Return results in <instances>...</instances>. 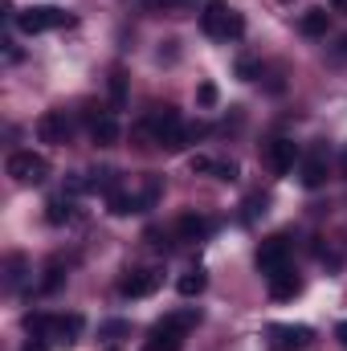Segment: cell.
<instances>
[{
	"label": "cell",
	"mask_w": 347,
	"mask_h": 351,
	"mask_svg": "<svg viewBox=\"0 0 347 351\" xmlns=\"http://www.w3.org/2000/svg\"><path fill=\"white\" fill-rule=\"evenodd\" d=\"M147 131H152V139H156L164 152H184L196 135H204V127H184L176 106H156V110L147 114Z\"/></svg>",
	"instance_id": "obj_1"
},
{
	"label": "cell",
	"mask_w": 347,
	"mask_h": 351,
	"mask_svg": "<svg viewBox=\"0 0 347 351\" xmlns=\"http://www.w3.org/2000/svg\"><path fill=\"white\" fill-rule=\"evenodd\" d=\"M196 323H200V311H196V306H184V311L164 315V319L147 331L143 351H180V348H184V335H188Z\"/></svg>",
	"instance_id": "obj_2"
},
{
	"label": "cell",
	"mask_w": 347,
	"mask_h": 351,
	"mask_svg": "<svg viewBox=\"0 0 347 351\" xmlns=\"http://www.w3.org/2000/svg\"><path fill=\"white\" fill-rule=\"evenodd\" d=\"M82 315H25V331L45 339V343H78L82 335Z\"/></svg>",
	"instance_id": "obj_3"
},
{
	"label": "cell",
	"mask_w": 347,
	"mask_h": 351,
	"mask_svg": "<svg viewBox=\"0 0 347 351\" xmlns=\"http://www.w3.org/2000/svg\"><path fill=\"white\" fill-rule=\"evenodd\" d=\"M200 29L213 41H237L246 33V16L237 8H229V0H208L200 12Z\"/></svg>",
	"instance_id": "obj_4"
},
{
	"label": "cell",
	"mask_w": 347,
	"mask_h": 351,
	"mask_svg": "<svg viewBox=\"0 0 347 351\" xmlns=\"http://www.w3.org/2000/svg\"><path fill=\"white\" fill-rule=\"evenodd\" d=\"M4 168H8V176H12L16 184H45L49 160H45L41 152H12Z\"/></svg>",
	"instance_id": "obj_5"
},
{
	"label": "cell",
	"mask_w": 347,
	"mask_h": 351,
	"mask_svg": "<svg viewBox=\"0 0 347 351\" xmlns=\"http://www.w3.org/2000/svg\"><path fill=\"white\" fill-rule=\"evenodd\" d=\"M62 25H70V12H62V8H25V12H16V29L29 33V37L53 33Z\"/></svg>",
	"instance_id": "obj_6"
},
{
	"label": "cell",
	"mask_w": 347,
	"mask_h": 351,
	"mask_svg": "<svg viewBox=\"0 0 347 351\" xmlns=\"http://www.w3.org/2000/svg\"><path fill=\"white\" fill-rule=\"evenodd\" d=\"M286 265H290V237H286V233L265 237L258 245V269L270 278V274H278V269H286Z\"/></svg>",
	"instance_id": "obj_7"
},
{
	"label": "cell",
	"mask_w": 347,
	"mask_h": 351,
	"mask_svg": "<svg viewBox=\"0 0 347 351\" xmlns=\"http://www.w3.org/2000/svg\"><path fill=\"white\" fill-rule=\"evenodd\" d=\"M160 282H164L160 269H127V274L119 278V294H123V298H152V294L160 290Z\"/></svg>",
	"instance_id": "obj_8"
},
{
	"label": "cell",
	"mask_w": 347,
	"mask_h": 351,
	"mask_svg": "<svg viewBox=\"0 0 347 351\" xmlns=\"http://www.w3.org/2000/svg\"><path fill=\"white\" fill-rule=\"evenodd\" d=\"M70 119H66V110H45L41 119H37V139L41 143H66L70 139Z\"/></svg>",
	"instance_id": "obj_9"
},
{
	"label": "cell",
	"mask_w": 347,
	"mask_h": 351,
	"mask_svg": "<svg viewBox=\"0 0 347 351\" xmlns=\"http://www.w3.org/2000/svg\"><path fill=\"white\" fill-rule=\"evenodd\" d=\"M213 229H217V221L204 217V213H184V217L176 221V237H180V241H208Z\"/></svg>",
	"instance_id": "obj_10"
},
{
	"label": "cell",
	"mask_w": 347,
	"mask_h": 351,
	"mask_svg": "<svg viewBox=\"0 0 347 351\" xmlns=\"http://www.w3.org/2000/svg\"><path fill=\"white\" fill-rule=\"evenodd\" d=\"M298 176H302L307 188H323V184H327V147H323V143H315V147L302 156Z\"/></svg>",
	"instance_id": "obj_11"
},
{
	"label": "cell",
	"mask_w": 347,
	"mask_h": 351,
	"mask_svg": "<svg viewBox=\"0 0 347 351\" xmlns=\"http://www.w3.org/2000/svg\"><path fill=\"white\" fill-rule=\"evenodd\" d=\"M265 164H270L278 176L294 172V164H298V143H294V139H270V147H265Z\"/></svg>",
	"instance_id": "obj_12"
},
{
	"label": "cell",
	"mask_w": 347,
	"mask_h": 351,
	"mask_svg": "<svg viewBox=\"0 0 347 351\" xmlns=\"http://www.w3.org/2000/svg\"><path fill=\"white\" fill-rule=\"evenodd\" d=\"M294 294H302V278L286 265V269H278V274H270V298L274 302H290Z\"/></svg>",
	"instance_id": "obj_13"
},
{
	"label": "cell",
	"mask_w": 347,
	"mask_h": 351,
	"mask_svg": "<svg viewBox=\"0 0 347 351\" xmlns=\"http://www.w3.org/2000/svg\"><path fill=\"white\" fill-rule=\"evenodd\" d=\"M270 335L278 339V348H290V351L307 348V343L315 339V331H311V327H302V323H298V327H294V323H274V327H270Z\"/></svg>",
	"instance_id": "obj_14"
},
{
	"label": "cell",
	"mask_w": 347,
	"mask_h": 351,
	"mask_svg": "<svg viewBox=\"0 0 347 351\" xmlns=\"http://www.w3.org/2000/svg\"><path fill=\"white\" fill-rule=\"evenodd\" d=\"M90 139H94L98 147H110V143H119V119H115L110 110H98V114H90Z\"/></svg>",
	"instance_id": "obj_15"
},
{
	"label": "cell",
	"mask_w": 347,
	"mask_h": 351,
	"mask_svg": "<svg viewBox=\"0 0 347 351\" xmlns=\"http://www.w3.org/2000/svg\"><path fill=\"white\" fill-rule=\"evenodd\" d=\"M106 208H110L115 217H131V213H143V208H139V196H135V192H127L123 184H115V188L106 192Z\"/></svg>",
	"instance_id": "obj_16"
},
{
	"label": "cell",
	"mask_w": 347,
	"mask_h": 351,
	"mask_svg": "<svg viewBox=\"0 0 347 351\" xmlns=\"http://www.w3.org/2000/svg\"><path fill=\"white\" fill-rule=\"evenodd\" d=\"M327 8H307L302 16H298V29H302V37H323L327 33Z\"/></svg>",
	"instance_id": "obj_17"
},
{
	"label": "cell",
	"mask_w": 347,
	"mask_h": 351,
	"mask_svg": "<svg viewBox=\"0 0 347 351\" xmlns=\"http://www.w3.org/2000/svg\"><path fill=\"white\" fill-rule=\"evenodd\" d=\"M204 286H208V274H204V269H188V274H180V282H176V290H180L184 298L204 294Z\"/></svg>",
	"instance_id": "obj_18"
},
{
	"label": "cell",
	"mask_w": 347,
	"mask_h": 351,
	"mask_svg": "<svg viewBox=\"0 0 347 351\" xmlns=\"http://www.w3.org/2000/svg\"><path fill=\"white\" fill-rule=\"evenodd\" d=\"M45 221H49V225H66V221H74V200L53 196V200L45 204Z\"/></svg>",
	"instance_id": "obj_19"
},
{
	"label": "cell",
	"mask_w": 347,
	"mask_h": 351,
	"mask_svg": "<svg viewBox=\"0 0 347 351\" xmlns=\"http://www.w3.org/2000/svg\"><path fill=\"white\" fill-rule=\"evenodd\" d=\"M265 204H270V196H265V192H250V196H246V204H241V225H254L258 217H265Z\"/></svg>",
	"instance_id": "obj_20"
},
{
	"label": "cell",
	"mask_w": 347,
	"mask_h": 351,
	"mask_svg": "<svg viewBox=\"0 0 347 351\" xmlns=\"http://www.w3.org/2000/svg\"><path fill=\"white\" fill-rule=\"evenodd\" d=\"M135 196H139V208L147 213V208H152V204L160 200V176H147V180H143V188H139Z\"/></svg>",
	"instance_id": "obj_21"
},
{
	"label": "cell",
	"mask_w": 347,
	"mask_h": 351,
	"mask_svg": "<svg viewBox=\"0 0 347 351\" xmlns=\"http://www.w3.org/2000/svg\"><path fill=\"white\" fill-rule=\"evenodd\" d=\"M62 286V262H49L45 265V278H41V294H53Z\"/></svg>",
	"instance_id": "obj_22"
},
{
	"label": "cell",
	"mask_w": 347,
	"mask_h": 351,
	"mask_svg": "<svg viewBox=\"0 0 347 351\" xmlns=\"http://www.w3.org/2000/svg\"><path fill=\"white\" fill-rule=\"evenodd\" d=\"M98 335H102V339H123V335H131V323L110 319V323H102V327H98Z\"/></svg>",
	"instance_id": "obj_23"
},
{
	"label": "cell",
	"mask_w": 347,
	"mask_h": 351,
	"mask_svg": "<svg viewBox=\"0 0 347 351\" xmlns=\"http://www.w3.org/2000/svg\"><path fill=\"white\" fill-rule=\"evenodd\" d=\"M110 102H115V106H123V102H127V78H123V70H115V74H110Z\"/></svg>",
	"instance_id": "obj_24"
},
{
	"label": "cell",
	"mask_w": 347,
	"mask_h": 351,
	"mask_svg": "<svg viewBox=\"0 0 347 351\" xmlns=\"http://www.w3.org/2000/svg\"><path fill=\"white\" fill-rule=\"evenodd\" d=\"M152 12H176V8H188V4H196V0H143Z\"/></svg>",
	"instance_id": "obj_25"
},
{
	"label": "cell",
	"mask_w": 347,
	"mask_h": 351,
	"mask_svg": "<svg viewBox=\"0 0 347 351\" xmlns=\"http://www.w3.org/2000/svg\"><path fill=\"white\" fill-rule=\"evenodd\" d=\"M188 168H192V172H200V176H217V160H213V156H192V160H188Z\"/></svg>",
	"instance_id": "obj_26"
},
{
	"label": "cell",
	"mask_w": 347,
	"mask_h": 351,
	"mask_svg": "<svg viewBox=\"0 0 347 351\" xmlns=\"http://www.w3.org/2000/svg\"><path fill=\"white\" fill-rule=\"evenodd\" d=\"M237 78L254 82V78H258V62H254V58H237Z\"/></svg>",
	"instance_id": "obj_27"
},
{
	"label": "cell",
	"mask_w": 347,
	"mask_h": 351,
	"mask_svg": "<svg viewBox=\"0 0 347 351\" xmlns=\"http://www.w3.org/2000/svg\"><path fill=\"white\" fill-rule=\"evenodd\" d=\"M196 98H200V106H217V86L213 82H200L196 86Z\"/></svg>",
	"instance_id": "obj_28"
},
{
	"label": "cell",
	"mask_w": 347,
	"mask_h": 351,
	"mask_svg": "<svg viewBox=\"0 0 347 351\" xmlns=\"http://www.w3.org/2000/svg\"><path fill=\"white\" fill-rule=\"evenodd\" d=\"M237 172H241V168H237L233 160H229V164H217V180H225V184H233V180H237Z\"/></svg>",
	"instance_id": "obj_29"
},
{
	"label": "cell",
	"mask_w": 347,
	"mask_h": 351,
	"mask_svg": "<svg viewBox=\"0 0 347 351\" xmlns=\"http://www.w3.org/2000/svg\"><path fill=\"white\" fill-rule=\"evenodd\" d=\"M335 339H339V348L347 351V319L344 323H335Z\"/></svg>",
	"instance_id": "obj_30"
},
{
	"label": "cell",
	"mask_w": 347,
	"mask_h": 351,
	"mask_svg": "<svg viewBox=\"0 0 347 351\" xmlns=\"http://www.w3.org/2000/svg\"><path fill=\"white\" fill-rule=\"evenodd\" d=\"M21 351H45V339H37V335H33V339H29Z\"/></svg>",
	"instance_id": "obj_31"
},
{
	"label": "cell",
	"mask_w": 347,
	"mask_h": 351,
	"mask_svg": "<svg viewBox=\"0 0 347 351\" xmlns=\"http://www.w3.org/2000/svg\"><path fill=\"white\" fill-rule=\"evenodd\" d=\"M335 62H347V37L335 45Z\"/></svg>",
	"instance_id": "obj_32"
},
{
	"label": "cell",
	"mask_w": 347,
	"mask_h": 351,
	"mask_svg": "<svg viewBox=\"0 0 347 351\" xmlns=\"http://www.w3.org/2000/svg\"><path fill=\"white\" fill-rule=\"evenodd\" d=\"M339 172L347 176V147H344V156H339Z\"/></svg>",
	"instance_id": "obj_33"
},
{
	"label": "cell",
	"mask_w": 347,
	"mask_h": 351,
	"mask_svg": "<svg viewBox=\"0 0 347 351\" xmlns=\"http://www.w3.org/2000/svg\"><path fill=\"white\" fill-rule=\"evenodd\" d=\"M331 4H335V8H339V12H347V0H331Z\"/></svg>",
	"instance_id": "obj_34"
},
{
	"label": "cell",
	"mask_w": 347,
	"mask_h": 351,
	"mask_svg": "<svg viewBox=\"0 0 347 351\" xmlns=\"http://www.w3.org/2000/svg\"><path fill=\"white\" fill-rule=\"evenodd\" d=\"M282 4H290V0H282Z\"/></svg>",
	"instance_id": "obj_35"
},
{
	"label": "cell",
	"mask_w": 347,
	"mask_h": 351,
	"mask_svg": "<svg viewBox=\"0 0 347 351\" xmlns=\"http://www.w3.org/2000/svg\"><path fill=\"white\" fill-rule=\"evenodd\" d=\"M110 351H119V348H110Z\"/></svg>",
	"instance_id": "obj_36"
}]
</instances>
